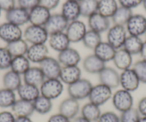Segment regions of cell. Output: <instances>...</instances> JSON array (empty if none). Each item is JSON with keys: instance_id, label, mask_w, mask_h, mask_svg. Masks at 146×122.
Returning a JSON list of instances; mask_svg holds the SVG:
<instances>
[{"instance_id": "1", "label": "cell", "mask_w": 146, "mask_h": 122, "mask_svg": "<svg viewBox=\"0 0 146 122\" xmlns=\"http://www.w3.org/2000/svg\"><path fill=\"white\" fill-rule=\"evenodd\" d=\"M49 34L44 26L31 24L25 29L23 33L25 40L31 44H43L49 39Z\"/></svg>"}, {"instance_id": "2", "label": "cell", "mask_w": 146, "mask_h": 122, "mask_svg": "<svg viewBox=\"0 0 146 122\" xmlns=\"http://www.w3.org/2000/svg\"><path fill=\"white\" fill-rule=\"evenodd\" d=\"M93 85L87 78H80L77 81L69 85L67 93L70 97L76 100H83L89 96Z\"/></svg>"}, {"instance_id": "3", "label": "cell", "mask_w": 146, "mask_h": 122, "mask_svg": "<svg viewBox=\"0 0 146 122\" xmlns=\"http://www.w3.org/2000/svg\"><path fill=\"white\" fill-rule=\"evenodd\" d=\"M40 90L41 95L54 100L62 95L64 90V84L59 78H45L40 86Z\"/></svg>"}, {"instance_id": "4", "label": "cell", "mask_w": 146, "mask_h": 122, "mask_svg": "<svg viewBox=\"0 0 146 122\" xmlns=\"http://www.w3.org/2000/svg\"><path fill=\"white\" fill-rule=\"evenodd\" d=\"M113 89L108 86L99 83L92 86L88 99L90 102L101 106L108 102L113 96Z\"/></svg>"}, {"instance_id": "5", "label": "cell", "mask_w": 146, "mask_h": 122, "mask_svg": "<svg viewBox=\"0 0 146 122\" xmlns=\"http://www.w3.org/2000/svg\"><path fill=\"white\" fill-rule=\"evenodd\" d=\"M115 109L120 113L133 107V97L131 92L125 89H119L113 94L111 98Z\"/></svg>"}, {"instance_id": "6", "label": "cell", "mask_w": 146, "mask_h": 122, "mask_svg": "<svg viewBox=\"0 0 146 122\" xmlns=\"http://www.w3.org/2000/svg\"><path fill=\"white\" fill-rule=\"evenodd\" d=\"M127 33L125 26L113 25L108 31L107 42L116 50L123 48L127 36Z\"/></svg>"}, {"instance_id": "7", "label": "cell", "mask_w": 146, "mask_h": 122, "mask_svg": "<svg viewBox=\"0 0 146 122\" xmlns=\"http://www.w3.org/2000/svg\"><path fill=\"white\" fill-rule=\"evenodd\" d=\"M140 84L138 76L133 68L123 70L120 74V86L123 89L130 92H135L138 89Z\"/></svg>"}, {"instance_id": "8", "label": "cell", "mask_w": 146, "mask_h": 122, "mask_svg": "<svg viewBox=\"0 0 146 122\" xmlns=\"http://www.w3.org/2000/svg\"><path fill=\"white\" fill-rule=\"evenodd\" d=\"M23 32L20 26L7 22L0 25V39L7 44L22 39Z\"/></svg>"}, {"instance_id": "9", "label": "cell", "mask_w": 146, "mask_h": 122, "mask_svg": "<svg viewBox=\"0 0 146 122\" xmlns=\"http://www.w3.org/2000/svg\"><path fill=\"white\" fill-rule=\"evenodd\" d=\"M86 25L83 22L75 20L69 22L65 30V33L71 43H78L82 42L87 32Z\"/></svg>"}, {"instance_id": "10", "label": "cell", "mask_w": 146, "mask_h": 122, "mask_svg": "<svg viewBox=\"0 0 146 122\" xmlns=\"http://www.w3.org/2000/svg\"><path fill=\"white\" fill-rule=\"evenodd\" d=\"M125 29L129 35L140 37L146 32V17L142 15H133L126 24Z\"/></svg>"}, {"instance_id": "11", "label": "cell", "mask_w": 146, "mask_h": 122, "mask_svg": "<svg viewBox=\"0 0 146 122\" xmlns=\"http://www.w3.org/2000/svg\"><path fill=\"white\" fill-rule=\"evenodd\" d=\"M98 75L100 83L110 89H115L120 86V74L113 67H105Z\"/></svg>"}, {"instance_id": "12", "label": "cell", "mask_w": 146, "mask_h": 122, "mask_svg": "<svg viewBox=\"0 0 146 122\" xmlns=\"http://www.w3.org/2000/svg\"><path fill=\"white\" fill-rule=\"evenodd\" d=\"M39 67L41 69L45 78H59L62 67L57 59L52 57H47L39 64Z\"/></svg>"}, {"instance_id": "13", "label": "cell", "mask_w": 146, "mask_h": 122, "mask_svg": "<svg viewBox=\"0 0 146 122\" xmlns=\"http://www.w3.org/2000/svg\"><path fill=\"white\" fill-rule=\"evenodd\" d=\"M68 24V21L62 15L61 13L53 14L51 15L50 19L44 25V28L48 32L49 35H50L59 32H64Z\"/></svg>"}, {"instance_id": "14", "label": "cell", "mask_w": 146, "mask_h": 122, "mask_svg": "<svg viewBox=\"0 0 146 122\" xmlns=\"http://www.w3.org/2000/svg\"><path fill=\"white\" fill-rule=\"evenodd\" d=\"M49 54V49L45 44H31L29 46L26 57L31 63L40 64Z\"/></svg>"}, {"instance_id": "15", "label": "cell", "mask_w": 146, "mask_h": 122, "mask_svg": "<svg viewBox=\"0 0 146 122\" xmlns=\"http://www.w3.org/2000/svg\"><path fill=\"white\" fill-rule=\"evenodd\" d=\"M7 22L14 24L17 26H23L29 21V11L20 7H15L9 11L6 12Z\"/></svg>"}, {"instance_id": "16", "label": "cell", "mask_w": 146, "mask_h": 122, "mask_svg": "<svg viewBox=\"0 0 146 122\" xmlns=\"http://www.w3.org/2000/svg\"><path fill=\"white\" fill-rule=\"evenodd\" d=\"M51 15L49 9L39 5L29 11V21L31 24L44 26Z\"/></svg>"}, {"instance_id": "17", "label": "cell", "mask_w": 146, "mask_h": 122, "mask_svg": "<svg viewBox=\"0 0 146 122\" xmlns=\"http://www.w3.org/2000/svg\"><path fill=\"white\" fill-rule=\"evenodd\" d=\"M80 110V107L79 101L70 96L64 99L59 106V113H62L70 120L78 116Z\"/></svg>"}, {"instance_id": "18", "label": "cell", "mask_w": 146, "mask_h": 122, "mask_svg": "<svg viewBox=\"0 0 146 122\" xmlns=\"http://www.w3.org/2000/svg\"><path fill=\"white\" fill-rule=\"evenodd\" d=\"M57 60L62 67L78 66L81 61V56L78 50L70 47L58 53Z\"/></svg>"}, {"instance_id": "19", "label": "cell", "mask_w": 146, "mask_h": 122, "mask_svg": "<svg viewBox=\"0 0 146 122\" xmlns=\"http://www.w3.org/2000/svg\"><path fill=\"white\" fill-rule=\"evenodd\" d=\"M88 25L90 29L100 34L107 32L110 27L109 18L102 16L98 12L92 15L88 18Z\"/></svg>"}, {"instance_id": "20", "label": "cell", "mask_w": 146, "mask_h": 122, "mask_svg": "<svg viewBox=\"0 0 146 122\" xmlns=\"http://www.w3.org/2000/svg\"><path fill=\"white\" fill-rule=\"evenodd\" d=\"M81 76H82V71L78 66L62 67L59 78L61 80L63 84H65L69 86L82 78Z\"/></svg>"}, {"instance_id": "21", "label": "cell", "mask_w": 146, "mask_h": 122, "mask_svg": "<svg viewBox=\"0 0 146 122\" xmlns=\"http://www.w3.org/2000/svg\"><path fill=\"white\" fill-rule=\"evenodd\" d=\"M48 42L52 49L58 53L69 48L71 43L65 32H59L50 34L49 36Z\"/></svg>"}, {"instance_id": "22", "label": "cell", "mask_w": 146, "mask_h": 122, "mask_svg": "<svg viewBox=\"0 0 146 122\" xmlns=\"http://www.w3.org/2000/svg\"><path fill=\"white\" fill-rule=\"evenodd\" d=\"M61 14L69 22L78 20L81 16L79 2L67 0L62 7Z\"/></svg>"}, {"instance_id": "23", "label": "cell", "mask_w": 146, "mask_h": 122, "mask_svg": "<svg viewBox=\"0 0 146 122\" xmlns=\"http://www.w3.org/2000/svg\"><path fill=\"white\" fill-rule=\"evenodd\" d=\"M113 61L117 69L123 71L131 68L133 64V56L124 48L119 49L116 50Z\"/></svg>"}, {"instance_id": "24", "label": "cell", "mask_w": 146, "mask_h": 122, "mask_svg": "<svg viewBox=\"0 0 146 122\" xmlns=\"http://www.w3.org/2000/svg\"><path fill=\"white\" fill-rule=\"evenodd\" d=\"M105 67V63L94 54L87 56L82 61L84 70L91 74H98Z\"/></svg>"}, {"instance_id": "25", "label": "cell", "mask_w": 146, "mask_h": 122, "mask_svg": "<svg viewBox=\"0 0 146 122\" xmlns=\"http://www.w3.org/2000/svg\"><path fill=\"white\" fill-rule=\"evenodd\" d=\"M45 80L44 74L40 67H30L23 74L24 83L40 87Z\"/></svg>"}, {"instance_id": "26", "label": "cell", "mask_w": 146, "mask_h": 122, "mask_svg": "<svg viewBox=\"0 0 146 122\" xmlns=\"http://www.w3.org/2000/svg\"><path fill=\"white\" fill-rule=\"evenodd\" d=\"M12 112L16 117L29 116L30 117L35 112L33 102H28L23 99H17L12 106Z\"/></svg>"}, {"instance_id": "27", "label": "cell", "mask_w": 146, "mask_h": 122, "mask_svg": "<svg viewBox=\"0 0 146 122\" xmlns=\"http://www.w3.org/2000/svg\"><path fill=\"white\" fill-rule=\"evenodd\" d=\"M96 57L102 60L105 63L113 61V57L115 54L116 49L113 48L108 42H101L96 48L93 50Z\"/></svg>"}, {"instance_id": "28", "label": "cell", "mask_w": 146, "mask_h": 122, "mask_svg": "<svg viewBox=\"0 0 146 122\" xmlns=\"http://www.w3.org/2000/svg\"><path fill=\"white\" fill-rule=\"evenodd\" d=\"M17 92L19 99L30 102H33L41 94L39 86L28 84L26 83H22Z\"/></svg>"}, {"instance_id": "29", "label": "cell", "mask_w": 146, "mask_h": 122, "mask_svg": "<svg viewBox=\"0 0 146 122\" xmlns=\"http://www.w3.org/2000/svg\"><path fill=\"white\" fill-rule=\"evenodd\" d=\"M2 83H3L4 88L17 92L22 84V77L21 75L17 74L15 71L9 70L4 74Z\"/></svg>"}, {"instance_id": "30", "label": "cell", "mask_w": 146, "mask_h": 122, "mask_svg": "<svg viewBox=\"0 0 146 122\" xmlns=\"http://www.w3.org/2000/svg\"><path fill=\"white\" fill-rule=\"evenodd\" d=\"M116 0H98V12L107 18H111L118 8Z\"/></svg>"}, {"instance_id": "31", "label": "cell", "mask_w": 146, "mask_h": 122, "mask_svg": "<svg viewBox=\"0 0 146 122\" xmlns=\"http://www.w3.org/2000/svg\"><path fill=\"white\" fill-rule=\"evenodd\" d=\"M6 48L9 51L11 55L13 57H15L26 55L29 45L26 41L22 38L9 44H7Z\"/></svg>"}, {"instance_id": "32", "label": "cell", "mask_w": 146, "mask_h": 122, "mask_svg": "<svg viewBox=\"0 0 146 122\" xmlns=\"http://www.w3.org/2000/svg\"><path fill=\"white\" fill-rule=\"evenodd\" d=\"M100 107V106L89 102L85 104L81 109V116L85 117L90 121L97 122L102 113Z\"/></svg>"}, {"instance_id": "33", "label": "cell", "mask_w": 146, "mask_h": 122, "mask_svg": "<svg viewBox=\"0 0 146 122\" xmlns=\"http://www.w3.org/2000/svg\"><path fill=\"white\" fill-rule=\"evenodd\" d=\"M35 112L41 115H45L50 113L52 109V100L40 94L33 102Z\"/></svg>"}, {"instance_id": "34", "label": "cell", "mask_w": 146, "mask_h": 122, "mask_svg": "<svg viewBox=\"0 0 146 122\" xmlns=\"http://www.w3.org/2000/svg\"><path fill=\"white\" fill-rule=\"evenodd\" d=\"M143 44V42L140 37L129 35L126 38L123 48H124L132 56L140 54Z\"/></svg>"}, {"instance_id": "35", "label": "cell", "mask_w": 146, "mask_h": 122, "mask_svg": "<svg viewBox=\"0 0 146 122\" xmlns=\"http://www.w3.org/2000/svg\"><path fill=\"white\" fill-rule=\"evenodd\" d=\"M133 11L128 8L119 7L111 19L114 25L125 26L126 24L133 16Z\"/></svg>"}, {"instance_id": "36", "label": "cell", "mask_w": 146, "mask_h": 122, "mask_svg": "<svg viewBox=\"0 0 146 122\" xmlns=\"http://www.w3.org/2000/svg\"><path fill=\"white\" fill-rule=\"evenodd\" d=\"M30 63L26 55L13 57L12 64H11L10 70L15 71V73L19 75L23 76V74L31 67Z\"/></svg>"}, {"instance_id": "37", "label": "cell", "mask_w": 146, "mask_h": 122, "mask_svg": "<svg viewBox=\"0 0 146 122\" xmlns=\"http://www.w3.org/2000/svg\"><path fill=\"white\" fill-rule=\"evenodd\" d=\"M80 9L81 16L89 18L98 12V0H80Z\"/></svg>"}, {"instance_id": "38", "label": "cell", "mask_w": 146, "mask_h": 122, "mask_svg": "<svg viewBox=\"0 0 146 122\" xmlns=\"http://www.w3.org/2000/svg\"><path fill=\"white\" fill-rule=\"evenodd\" d=\"M82 42L86 48L94 50L102 42V38L100 34L90 29L87 31Z\"/></svg>"}, {"instance_id": "39", "label": "cell", "mask_w": 146, "mask_h": 122, "mask_svg": "<svg viewBox=\"0 0 146 122\" xmlns=\"http://www.w3.org/2000/svg\"><path fill=\"white\" fill-rule=\"evenodd\" d=\"M17 101L15 92L9 89H0V108H12Z\"/></svg>"}, {"instance_id": "40", "label": "cell", "mask_w": 146, "mask_h": 122, "mask_svg": "<svg viewBox=\"0 0 146 122\" xmlns=\"http://www.w3.org/2000/svg\"><path fill=\"white\" fill-rule=\"evenodd\" d=\"M141 116L137 109L133 107L122 112L120 116V122H139Z\"/></svg>"}, {"instance_id": "41", "label": "cell", "mask_w": 146, "mask_h": 122, "mask_svg": "<svg viewBox=\"0 0 146 122\" xmlns=\"http://www.w3.org/2000/svg\"><path fill=\"white\" fill-rule=\"evenodd\" d=\"M13 57L6 47H0V70L10 69Z\"/></svg>"}, {"instance_id": "42", "label": "cell", "mask_w": 146, "mask_h": 122, "mask_svg": "<svg viewBox=\"0 0 146 122\" xmlns=\"http://www.w3.org/2000/svg\"><path fill=\"white\" fill-rule=\"evenodd\" d=\"M133 69L138 76L140 83L146 84V61L140 60L135 62Z\"/></svg>"}, {"instance_id": "43", "label": "cell", "mask_w": 146, "mask_h": 122, "mask_svg": "<svg viewBox=\"0 0 146 122\" xmlns=\"http://www.w3.org/2000/svg\"><path fill=\"white\" fill-rule=\"evenodd\" d=\"M97 122H120V116L113 111H105L101 113Z\"/></svg>"}, {"instance_id": "44", "label": "cell", "mask_w": 146, "mask_h": 122, "mask_svg": "<svg viewBox=\"0 0 146 122\" xmlns=\"http://www.w3.org/2000/svg\"><path fill=\"white\" fill-rule=\"evenodd\" d=\"M18 5L20 7L30 11L40 5V0H18Z\"/></svg>"}, {"instance_id": "45", "label": "cell", "mask_w": 146, "mask_h": 122, "mask_svg": "<svg viewBox=\"0 0 146 122\" xmlns=\"http://www.w3.org/2000/svg\"><path fill=\"white\" fill-rule=\"evenodd\" d=\"M117 1L120 7L132 9L141 5L143 0H117Z\"/></svg>"}, {"instance_id": "46", "label": "cell", "mask_w": 146, "mask_h": 122, "mask_svg": "<svg viewBox=\"0 0 146 122\" xmlns=\"http://www.w3.org/2000/svg\"><path fill=\"white\" fill-rule=\"evenodd\" d=\"M60 2V0H40V5L51 11L57 8Z\"/></svg>"}, {"instance_id": "47", "label": "cell", "mask_w": 146, "mask_h": 122, "mask_svg": "<svg viewBox=\"0 0 146 122\" xmlns=\"http://www.w3.org/2000/svg\"><path fill=\"white\" fill-rule=\"evenodd\" d=\"M16 116L12 112L4 111L0 112V122H15Z\"/></svg>"}, {"instance_id": "48", "label": "cell", "mask_w": 146, "mask_h": 122, "mask_svg": "<svg viewBox=\"0 0 146 122\" xmlns=\"http://www.w3.org/2000/svg\"><path fill=\"white\" fill-rule=\"evenodd\" d=\"M15 6V0H0V8L2 11L8 12Z\"/></svg>"}, {"instance_id": "49", "label": "cell", "mask_w": 146, "mask_h": 122, "mask_svg": "<svg viewBox=\"0 0 146 122\" xmlns=\"http://www.w3.org/2000/svg\"><path fill=\"white\" fill-rule=\"evenodd\" d=\"M70 119L64 116L60 113L53 114L49 118L47 122H70Z\"/></svg>"}, {"instance_id": "50", "label": "cell", "mask_w": 146, "mask_h": 122, "mask_svg": "<svg viewBox=\"0 0 146 122\" xmlns=\"http://www.w3.org/2000/svg\"><path fill=\"white\" fill-rule=\"evenodd\" d=\"M137 109L140 116L146 117V96H144L139 101Z\"/></svg>"}, {"instance_id": "51", "label": "cell", "mask_w": 146, "mask_h": 122, "mask_svg": "<svg viewBox=\"0 0 146 122\" xmlns=\"http://www.w3.org/2000/svg\"><path fill=\"white\" fill-rule=\"evenodd\" d=\"M140 55L141 57V59L146 61V40L143 42L141 50H140Z\"/></svg>"}, {"instance_id": "52", "label": "cell", "mask_w": 146, "mask_h": 122, "mask_svg": "<svg viewBox=\"0 0 146 122\" xmlns=\"http://www.w3.org/2000/svg\"><path fill=\"white\" fill-rule=\"evenodd\" d=\"M15 122H33L29 116H19L16 117Z\"/></svg>"}, {"instance_id": "53", "label": "cell", "mask_w": 146, "mask_h": 122, "mask_svg": "<svg viewBox=\"0 0 146 122\" xmlns=\"http://www.w3.org/2000/svg\"><path fill=\"white\" fill-rule=\"evenodd\" d=\"M70 122H91V121H90L89 120L85 119V118L83 117L82 116H77L76 117H75L74 119H71Z\"/></svg>"}, {"instance_id": "54", "label": "cell", "mask_w": 146, "mask_h": 122, "mask_svg": "<svg viewBox=\"0 0 146 122\" xmlns=\"http://www.w3.org/2000/svg\"><path fill=\"white\" fill-rule=\"evenodd\" d=\"M139 122H146V117L145 116H141Z\"/></svg>"}, {"instance_id": "55", "label": "cell", "mask_w": 146, "mask_h": 122, "mask_svg": "<svg viewBox=\"0 0 146 122\" xmlns=\"http://www.w3.org/2000/svg\"><path fill=\"white\" fill-rule=\"evenodd\" d=\"M143 8H144V9L145 10L146 12V0H143Z\"/></svg>"}, {"instance_id": "56", "label": "cell", "mask_w": 146, "mask_h": 122, "mask_svg": "<svg viewBox=\"0 0 146 122\" xmlns=\"http://www.w3.org/2000/svg\"><path fill=\"white\" fill-rule=\"evenodd\" d=\"M2 9H1V8H0V16H1V14H2Z\"/></svg>"}, {"instance_id": "57", "label": "cell", "mask_w": 146, "mask_h": 122, "mask_svg": "<svg viewBox=\"0 0 146 122\" xmlns=\"http://www.w3.org/2000/svg\"><path fill=\"white\" fill-rule=\"evenodd\" d=\"M74 1H77V2H79L80 0H74Z\"/></svg>"}, {"instance_id": "58", "label": "cell", "mask_w": 146, "mask_h": 122, "mask_svg": "<svg viewBox=\"0 0 146 122\" xmlns=\"http://www.w3.org/2000/svg\"><path fill=\"white\" fill-rule=\"evenodd\" d=\"M145 36H146V32H145Z\"/></svg>"}]
</instances>
